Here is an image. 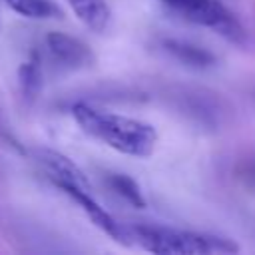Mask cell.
Listing matches in <instances>:
<instances>
[{"label":"cell","instance_id":"3957f363","mask_svg":"<svg viewBox=\"0 0 255 255\" xmlns=\"http://www.w3.org/2000/svg\"><path fill=\"white\" fill-rule=\"evenodd\" d=\"M173 10H177L185 20L211 28L221 38L235 46L247 44V32L235 14L219 0H181Z\"/></svg>","mask_w":255,"mask_h":255},{"label":"cell","instance_id":"277c9868","mask_svg":"<svg viewBox=\"0 0 255 255\" xmlns=\"http://www.w3.org/2000/svg\"><path fill=\"white\" fill-rule=\"evenodd\" d=\"M58 189H62L66 195H70V197L84 209V213L88 215V219H90L98 229H102L106 235H110L114 241H118V243H122V245H131V243H133L129 225L118 223V221L94 199L92 191L80 189V187H74V185H60Z\"/></svg>","mask_w":255,"mask_h":255},{"label":"cell","instance_id":"7c38bea8","mask_svg":"<svg viewBox=\"0 0 255 255\" xmlns=\"http://www.w3.org/2000/svg\"><path fill=\"white\" fill-rule=\"evenodd\" d=\"M163 2H165L167 6H171V8H175V6H177V4L181 2V0H163Z\"/></svg>","mask_w":255,"mask_h":255},{"label":"cell","instance_id":"9c48e42d","mask_svg":"<svg viewBox=\"0 0 255 255\" xmlns=\"http://www.w3.org/2000/svg\"><path fill=\"white\" fill-rule=\"evenodd\" d=\"M12 12L24 16V18H34V20H44V18H60L62 10L56 2L52 0H2Z\"/></svg>","mask_w":255,"mask_h":255},{"label":"cell","instance_id":"6da1fadb","mask_svg":"<svg viewBox=\"0 0 255 255\" xmlns=\"http://www.w3.org/2000/svg\"><path fill=\"white\" fill-rule=\"evenodd\" d=\"M72 116L84 133L104 141L120 153L133 157H149L155 149L157 131L147 122L126 118L120 114H108L84 102L74 104Z\"/></svg>","mask_w":255,"mask_h":255},{"label":"cell","instance_id":"8992f818","mask_svg":"<svg viewBox=\"0 0 255 255\" xmlns=\"http://www.w3.org/2000/svg\"><path fill=\"white\" fill-rule=\"evenodd\" d=\"M34 155L44 165L48 177L52 179V183L56 187H60V185H74V187L92 191V185H90L86 173L68 155H64V153H60L56 149H36Z\"/></svg>","mask_w":255,"mask_h":255},{"label":"cell","instance_id":"ba28073f","mask_svg":"<svg viewBox=\"0 0 255 255\" xmlns=\"http://www.w3.org/2000/svg\"><path fill=\"white\" fill-rule=\"evenodd\" d=\"M163 50L189 68L203 70V68H209L217 62L215 54H211L209 50L195 46V44H189V42H183V40H171V38L163 40Z\"/></svg>","mask_w":255,"mask_h":255},{"label":"cell","instance_id":"7a4b0ae2","mask_svg":"<svg viewBox=\"0 0 255 255\" xmlns=\"http://www.w3.org/2000/svg\"><path fill=\"white\" fill-rule=\"evenodd\" d=\"M131 239L139 247L159 255H209V253H237L239 245L227 237L205 235L195 231H181L157 225H129Z\"/></svg>","mask_w":255,"mask_h":255},{"label":"cell","instance_id":"52a82bcc","mask_svg":"<svg viewBox=\"0 0 255 255\" xmlns=\"http://www.w3.org/2000/svg\"><path fill=\"white\" fill-rule=\"evenodd\" d=\"M76 18L92 32H104L112 20V12L106 0H66Z\"/></svg>","mask_w":255,"mask_h":255},{"label":"cell","instance_id":"8fae6325","mask_svg":"<svg viewBox=\"0 0 255 255\" xmlns=\"http://www.w3.org/2000/svg\"><path fill=\"white\" fill-rule=\"evenodd\" d=\"M108 183L110 187L120 195L124 197L129 205L137 207V209H143L145 207V197H143V191L141 187L137 185V181L126 173H110L108 177Z\"/></svg>","mask_w":255,"mask_h":255},{"label":"cell","instance_id":"5b68a950","mask_svg":"<svg viewBox=\"0 0 255 255\" xmlns=\"http://www.w3.org/2000/svg\"><path fill=\"white\" fill-rule=\"evenodd\" d=\"M44 42L52 60L66 70H82L94 64V52L90 46L74 36L64 32H50Z\"/></svg>","mask_w":255,"mask_h":255},{"label":"cell","instance_id":"30bf717a","mask_svg":"<svg viewBox=\"0 0 255 255\" xmlns=\"http://www.w3.org/2000/svg\"><path fill=\"white\" fill-rule=\"evenodd\" d=\"M18 84H20V90H22L24 98H28V100L38 98V94L42 92V86H44V74H42V66H40L38 56L20 64Z\"/></svg>","mask_w":255,"mask_h":255}]
</instances>
